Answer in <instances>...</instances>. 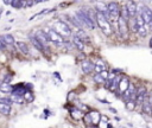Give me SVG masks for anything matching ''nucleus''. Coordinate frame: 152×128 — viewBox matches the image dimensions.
<instances>
[{
    "label": "nucleus",
    "mask_w": 152,
    "mask_h": 128,
    "mask_svg": "<svg viewBox=\"0 0 152 128\" xmlns=\"http://www.w3.org/2000/svg\"><path fill=\"white\" fill-rule=\"evenodd\" d=\"M0 103H4V105L11 106L13 102H12L11 97H7V96H0Z\"/></svg>",
    "instance_id": "27"
},
{
    "label": "nucleus",
    "mask_w": 152,
    "mask_h": 128,
    "mask_svg": "<svg viewBox=\"0 0 152 128\" xmlns=\"http://www.w3.org/2000/svg\"><path fill=\"white\" fill-rule=\"evenodd\" d=\"M52 28L57 32L58 35H61L63 38L64 37H73V30H71V26L70 25H68L64 20H62V19H59V20H57L55 24H54V26H52Z\"/></svg>",
    "instance_id": "3"
},
{
    "label": "nucleus",
    "mask_w": 152,
    "mask_h": 128,
    "mask_svg": "<svg viewBox=\"0 0 152 128\" xmlns=\"http://www.w3.org/2000/svg\"><path fill=\"white\" fill-rule=\"evenodd\" d=\"M93 81H94L96 84H105V83H106V80H105L100 74H94Z\"/></svg>",
    "instance_id": "24"
},
{
    "label": "nucleus",
    "mask_w": 152,
    "mask_h": 128,
    "mask_svg": "<svg viewBox=\"0 0 152 128\" xmlns=\"http://www.w3.org/2000/svg\"><path fill=\"white\" fill-rule=\"evenodd\" d=\"M120 7L121 5H119L116 1H109L107 3V9H108V13H109V18L113 24V21H118V19L120 18Z\"/></svg>",
    "instance_id": "5"
},
{
    "label": "nucleus",
    "mask_w": 152,
    "mask_h": 128,
    "mask_svg": "<svg viewBox=\"0 0 152 128\" xmlns=\"http://www.w3.org/2000/svg\"><path fill=\"white\" fill-rule=\"evenodd\" d=\"M121 78H123V76H119V75H116V76L114 77L113 83H112V85H111V88H109V90H111L112 92H115V91L118 90L119 84H120V82H121Z\"/></svg>",
    "instance_id": "17"
},
{
    "label": "nucleus",
    "mask_w": 152,
    "mask_h": 128,
    "mask_svg": "<svg viewBox=\"0 0 152 128\" xmlns=\"http://www.w3.org/2000/svg\"><path fill=\"white\" fill-rule=\"evenodd\" d=\"M34 99H35V96H34V91H27V92L25 94V96H24L25 102H32V101H34Z\"/></svg>",
    "instance_id": "26"
},
{
    "label": "nucleus",
    "mask_w": 152,
    "mask_h": 128,
    "mask_svg": "<svg viewBox=\"0 0 152 128\" xmlns=\"http://www.w3.org/2000/svg\"><path fill=\"white\" fill-rule=\"evenodd\" d=\"M95 23H96V26L102 31V33L105 36L109 37V36H112L114 33V26H113L112 21L108 20L101 13H96L95 14Z\"/></svg>",
    "instance_id": "1"
},
{
    "label": "nucleus",
    "mask_w": 152,
    "mask_h": 128,
    "mask_svg": "<svg viewBox=\"0 0 152 128\" xmlns=\"http://www.w3.org/2000/svg\"><path fill=\"white\" fill-rule=\"evenodd\" d=\"M35 36L37 37V39L46 48V49H49V45H50V42H49V39H48V36H46V33L43 31V28H41V30H37L36 31V33H35Z\"/></svg>",
    "instance_id": "12"
},
{
    "label": "nucleus",
    "mask_w": 152,
    "mask_h": 128,
    "mask_svg": "<svg viewBox=\"0 0 152 128\" xmlns=\"http://www.w3.org/2000/svg\"><path fill=\"white\" fill-rule=\"evenodd\" d=\"M120 17L130 21V14H128V11H127V7H126V4H125V5H121V7H120Z\"/></svg>",
    "instance_id": "20"
},
{
    "label": "nucleus",
    "mask_w": 152,
    "mask_h": 128,
    "mask_svg": "<svg viewBox=\"0 0 152 128\" xmlns=\"http://www.w3.org/2000/svg\"><path fill=\"white\" fill-rule=\"evenodd\" d=\"M37 1H34V0H29V1H26V7H32L34 5H36Z\"/></svg>",
    "instance_id": "31"
},
{
    "label": "nucleus",
    "mask_w": 152,
    "mask_h": 128,
    "mask_svg": "<svg viewBox=\"0 0 152 128\" xmlns=\"http://www.w3.org/2000/svg\"><path fill=\"white\" fill-rule=\"evenodd\" d=\"M12 77H13V75H12V74L6 75V76H5V78L3 80V82H1V83H7V84H11V80H12Z\"/></svg>",
    "instance_id": "30"
},
{
    "label": "nucleus",
    "mask_w": 152,
    "mask_h": 128,
    "mask_svg": "<svg viewBox=\"0 0 152 128\" xmlns=\"http://www.w3.org/2000/svg\"><path fill=\"white\" fill-rule=\"evenodd\" d=\"M27 91H30V90H27L25 83H20V84H16V85L13 87L11 95H17V96H21V97H24L25 94H26Z\"/></svg>",
    "instance_id": "11"
},
{
    "label": "nucleus",
    "mask_w": 152,
    "mask_h": 128,
    "mask_svg": "<svg viewBox=\"0 0 152 128\" xmlns=\"http://www.w3.org/2000/svg\"><path fill=\"white\" fill-rule=\"evenodd\" d=\"M43 31L46 33L50 44H54V45H56V46H63V45H64L66 39H64L62 36H61V35H58L52 27H49V26L43 27Z\"/></svg>",
    "instance_id": "2"
},
{
    "label": "nucleus",
    "mask_w": 152,
    "mask_h": 128,
    "mask_svg": "<svg viewBox=\"0 0 152 128\" xmlns=\"http://www.w3.org/2000/svg\"><path fill=\"white\" fill-rule=\"evenodd\" d=\"M16 46H17V49H18L23 55L27 56V55L30 53V48H29V45H27L25 42H17Z\"/></svg>",
    "instance_id": "15"
},
{
    "label": "nucleus",
    "mask_w": 152,
    "mask_h": 128,
    "mask_svg": "<svg viewBox=\"0 0 152 128\" xmlns=\"http://www.w3.org/2000/svg\"><path fill=\"white\" fill-rule=\"evenodd\" d=\"M3 37H4V39H5V42H6V44H7V45H10V46H14V44H17V42H16V39H14V37H13L12 35L6 33V35H4Z\"/></svg>",
    "instance_id": "19"
},
{
    "label": "nucleus",
    "mask_w": 152,
    "mask_h": 128,
    "mask_svg": "<svg viewBox=\"0 0 152 128\" xmlns=\"http://www.w3.org/2000/svg\"><path fill=\"white\" fill-rule=\"evenodd\" d=\"M11 6L13 9H21V7H26V1H23V0H14L12 1Z\"/></svg>",
    "instance_id": "23"
},
{
    "label": "nucleus",
    "mask_w": 152,
    "mask_h": 128,
    "mask_svg": "<svg viewBox=\"0 0 152 128\" xmlns=\"http://www.w3.org/2000/svg\"><path fill=\"white\" fill-rule=\"evenodd\" d=\"M138 6L139 5L134 1L126 3V7H127V11H128V14H130V19H133L138 16Z\"/></svg>",
    "instance_id": "13"
},
{
    "label": "nucleus",
    "mask_w": 152,
    "mask_h": 128,
    "mask_svg": "<svg viewBox=\"0 0 152 128\" xmlns=\"http://www.w3.org/2000/svg\"><path fill=\"white\" fill-rule=\"evenodd\" d=\"M12 1H4V5H11Z\"/></svg>",
    "instance_id": "36"
},
{
    "label": "nucleus",
    "mask_w": 152,
    "mask_h": 128,
    "mask_svg": "<svg viewBox=\"0 0 152 128\" xmlns=\"http://www.w3.org/2000/svg\"><path fill=\"white\" fill-rule=\"evenodd\" d=\"M81 70L83 71V74L89 75L93 71H95V62H93L92 59H84L81 60Z\"/></svg>",
    "instance_id": "8"
},
{
    "label": "nucleus",
    "mask_w": 152,
    "mask_h": 128,
    "mask_svg": "<svg viewBox=\"0 0 152 128\" xmlns=\"http://www.w3.org/2000/svg\"><path fill=\"white\" fill-rule=\"evenodd\" d=\"M141 112H143L144 114H146V115H151V113H152V106L150 105L147 97H146V100L144 101V103H143V106H141Z\"/></svg>",
    "instance_id": "16"
},
{
    "label": "nucleus",
    "mask_w": 152,
    "mask_h": 128,
    "mask_svg": "<svg viewBox=\"0 0 152 128\" xmlns=\"http://www.w3.org/2000/svg\"><path fill=\"white\" fill-rule=\"evenodd\" d=\"M29 39H30V42L32 43V45L39 51V52H43V53H45V52H49V49H46L38 39H37V37L35 36V33H31V35H29Z\"/></svg>",
    "instance_id": "10"
},
{
    "label": "nucleus",
    "mask_w": 152,
    "mask_h": 128,
    "mask_svg": "<svg viewBox=\"0 0 152 128\" xmlns=\"http://www.w3.org/2000/svg\"><path fill=\"white\" fill-rule=\"evenodd\" d=\"M77 37H80L84 43L86 42H88L89 41V37H88V35H87V32L83 30V28H81V30H77V32H76V33H75Z\"/></svg>",
    "instance_id": "22"
},
{
    "label": "nucleus",
    "mask_w": 152,
    "mask_h": 128,
    "mask_svg": "<svg viewBox=\"0 0 152 128\" xmlns=\"http://www.w3.org/2000/svg\"><path fill=\"white\" fill-rule=\"evenodd\" d=\"M148 46L152 49V37H151V38H150V41H148Z\"/></svg>",
    "instance_id": "35"
},
{
    "label": "nucleus",
    "mask_w": 152,
    "mask_h": 128,
    "mask_svg": "<svg viewBox=\"0 0 152 128\" xmlns=\"http://www.w3.org/2000/svg\"><path fill=\"white\" fill-rule=\"evenodd\" d=\"M12 89H13V85L11 84H7V83L0 84V91L3 94H12Z\"/></svg>",
    "instance_id": "18"
},
{
    "label": "nucleus",
    "mask_w": 152,
    "mask_h": 128,
    "mask_svg": "<svg viewBox=\"0 0 152 128\" xmlns=\"http://www.w3.org/2000/svg\"><path fill=\"white\" fill-rule=\"evenodd\" d=\"M116 27H118V35L121 38H127L130 33V21L124 19V18H119L116 21Z\"/></svg>",
    "instance_id": "4"
},
{
    "label": "nucleus",
    "mask_w": 152,
    "mask_h": 128,
    "mask_svg": "<svg viewBox=\"0 0 152 128\" xmlns=\"http://www.w3.org/2000/svg\"><path fill=\"white\" fill-rule=\"evenodd\" d=\"M147 94H148V92H147V89H146V87H145L144 84H141V85L138 87V89H137V100H136L137 107H140V108H141L144 101H145L146 97H147Z\"/></svg>",
    "instance_id": "7"
},
{
    "label": "nucleus",
    "mask_w": 152,
    "mask_h": 128,
    "mask_svg": "<svg viewBox=\"0 0 152 128\" xmlns=\"http://www.w3.org/2000/svg\"><path fill=\"white\" fill-rule=\"evenodd\" d=\"M0 114L3 115H10L11 114V106L9 105H4V103H0Z\"/></svg>",
    "instance_id": "21"
},
{
    "label": "nucleus",
    "mask_w": 152,
    "mask_h": 128,
    "mask_svg": "<svg viewBox=\"0 0 152 128\" xmlns=\"http://www.w3.org/2000/svg\"><path fill=\"white\" fill-rule=\"evenodd\" d=\"M109 112H111V113H113V114H116V113H118V112H116V109H115V108H112V107L109 108Z\"/></svg>",
    "instance_id": "33"
},
{
    "label": "nucleus",
    "mask_w": 152,
    "mask_h": 128,
    "mask_svg": "<svg viewBox=\"0 0 152 128\" xmlns=\"http://www.w3.org/2000/svg\"><path fill=\"white\" fill-rule=\"evenodd\" d=\"M101 103H107V105H111V102L109 101H107V100H99Z\"/></svg>",
    "instance_id": "34"
},
{
    "label": "nucleus",
    "mask_w": 152,
    "mask_h": 128,
    "mask_svg": "<svg viewBox=\"0 0 152 128\" xmlns=\"http://www.w3.org/2000/svg\"><path fill=\"white\" fill-rule=\"evenodd\" d=\"M10 97H11L12 102H14V103H18V105H21V103H24V102H25L24 97H21V96H17V95H11Z\"/></svg>",
    "instance_id": "25"
},
{
    "label": "nucleus",
    "mask_w": 152,
    "mask_h": 128,
    "mask_svg": "<svg viewBox=\"0 0 152 128\" xmlns=\"http://www.w3.org/2000/svg\"><path fill=\"white\" fill-rule=\"evenodd\" d=\"M138 14L144 20L145 25L147 26L152 20V9L147 5H139L138 6Z\"/></svg>",
    "instance_id": "6"
},
{
    "label": "nucleus",
    "mask_w": 152,
    "mask_h": 128,
    "mask_svg": "<svg viewBox=\"0 0 152 128\" xmlns=\"http://www.w3.org/2000/svg\"><path fill=\"white\" fill-rule=\"evenodd\" d=\"M147 99H148V102H150V105L152 106V89L148 91V94H147Z\"/></svg>",
    "instance_id": "32"
},
{
    "label": "nucleus",
    "mask_w": 152,
    "mask_h": 128,
    "mask_svg": "<svg viewBox=\"0 0 152 128\" xmlns=\"http://www.w3.org/2000/svg\"><path fill=\"white\" fill-rule=\"evenodd\" d=\"M71 42H73L74 46H75L78 51H83V50H84V48H86V43H84L80 37H77L76 35H73V37H71Z\"/></svg>",
    "instance_id": "14"
},
{
    "label": "nucleus",
    "mask_w": 152,
    "mask_h": 128,
    "mask_svg": "<svg viewBox=\"0 0 152 128\" xmlns=\"http://www.w3.org/2000/svg\"><path fill=\"white\" fill-rule=\"evenodd\" d=\"M130 83H131L130 80H128L127 77L123 76V78H121V82H120V84H119V88H118V90L115 91V96H116V97H120V99H121L123 94L128 89Z\"/></svg>",
    "instance_id": "9"
},
{
    "label": "nucleus",
    "mask_w": 152,
    "mask_h": 128,
    "mask_svg": "<svg viewBox=\"0 0 152 128\" xmlns=\"http://www.w3.org/2000/svg\"><path fill=\"white\" fill-rule=\"evenodd\" d=\"M7 46H9V45L6 44V42H5V39H4V37H3V36H0V49H1L3 51H5Z\"/></svg>",
    "instance_id": "28"
},
{
    "label": "nucleus",
    "mask_w": 152,
    "mask_h": 128,
    "mask_svg": "<svg viewBox=\"0 0 152 128\" xmlns=\"http://www.w3.org/2000/svg\"><path fill=\"white\" fill-rule=\"evenodd\" d=\"M0 84H1V83H0Z\"/></svg>",
    "instance_id": "37"
},
{
    "label": "nucleus",
    "mask_w": 152,
    "mask_h": 128,
    "mask_svg": "<svg viewBox=\"0 0 152 128\" xmlns=\"http://www.w3.org/2000/svg\"><path fill=\"white\" fill-rule=\"evenodd\" d=\"M126 108L128 109V110H134L136 108H137V105H136V102H132V101H130V102H127L126 103Z\"/></svg>",
    "instance_id": "29"
}]
</instances>
